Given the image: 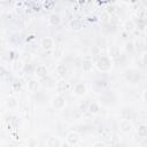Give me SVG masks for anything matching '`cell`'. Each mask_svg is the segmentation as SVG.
Here are the masks:
<instances>
[{
	"instance_id": "obj_10",
	"label": "cell",
	"mask_w": 147,
	"mask_h": 147,
	"mask_svg": "<svg viewBox=\"0 0 147 147\" xmlns=\"http://www.w3.org/2000/svg\"><path fill=\"white\" fill-rule=\"evenodd\" d=\"M80 68L83 69V71L88 72V71H91V70H92V68H93V63H92V61H91V60L85 59V60H83V61H82V63H80Z\"/></svg>"
},
{
	"instance_id": "obj_22",
	"label": "cell",
	"mask_w": 147,
	"mask_h": 147,
	"mask_svg": "<svg viewBox=\"0 0 147 147\" xmlns=\"http://www.w3.org/2000/svg\"><path fill=\"white\" fill-rule=\"evenodd\" d=\"M134 44L132 42V41H127L126 44H125V49H126V52H129V53H132L133 51H134Z\"/></svg>"
},
{
	"instance_id": "obj_4",
	"label": "cell",
	"mask_w": 147,
	"mask_h": 147,
	"mask_svg": "<svg viewBox=\"0 0 147 147\" xmlns=\"http://www.w3.org/2000/svg\"><path fill=\"white\" fill-rule=\"evenodd\" d=\"M79 139H80L79 134H78L77 132H75V131H71V132H69V133L67 134V144H68L69 146H75V145H77V144L79 142Z\"/></svg>"
},
{
	"instance_id": "obj_17",
	"label": "cell",
	"mask_w": 147,
	"mask_h": 147,
	"mask_svg": "<svg viewBox=\"0 0 147 147\" xmlns=\"http://www.w3.org/2000/svg\"><path fill=\"white\" fill-rule=\"evenodd\" d=\"M56 74H57L59 76H61V77L65 76V75L68 74V68H67V65H65V64H57V67H56Z\"/></svg>"
},
{
	"instance_id": "obj_23",
	"label": "cell",
	"mask_w": 147,
	"mask_h": 147,
	"mask_svg": "<svg viewBox=\"0 0 147 147\" xmlns=\"http://www.w3.org/2000/svg\"><path fill=\"white\" fill-rule=\"evenodd\" d=\"M95 86L99 88H105L107 86V82L103 79H98V80H95Z\"/></svg>"
},
{
	"instance_id": "obj_20",
	"label": "cell",
	"mask_w": 147,
	"mask_h": 147,
	"mask_svg": "<svg viewBox=\"0 0 147 147\" xmlns=\"http://www.w3.org/2000/svg\"><path fill=\"white\" fill-rule=\"evenodd\" d=\"M109 54H110V56H114V57H117V56H119V48L117 47V46H111L110 48H109Z\"/></svg>"
},
{
	"instance_id": "obj_21",
	"label": "cell",
	"mask_w": 147,
	"mask_h": 147,
	"mask_svg": "<svg viewBox=\"0 0 147 147\" xmlns=\"http://www.w3.org/2000/svg\"><path fill=\"white\" fill-rule=\"evenodd\" d=\"M146 26H147V24H146L145 20H142V18H138L137 20V28L139 30H145Z\"/></svg>"
},
{
	"instance_id": "obj_7",
	"label": "cell",
	"mask_w": 147,
	"mask_h": 147,
	"mask_svg": "<svg viewBox=\"0 0 147 147\" xmlns=\"http://www.w3.org/2000/svg\"><path fill=\"white\" fill-rule=\"evenodd\" d=\"M72 91H74V93H75L76 95L83 96V95H85V93H86V85H85L84 83H77V84L72 87Z\"/></svg>"
},
{
	"instance_id": "obj_3",
	"label": "cell",
	"mask_w": 147,
	"mask_h": 147,
	"mask_svg": "<svg viewBox=\"0 0 147 147\" xmlns=\"http://www.w3.org/2000/svg\"><path fill=\"white\" fill-rule=\"evenodd\" d=\"M51 105L54 109H62L64 106H65V99L62 96V95H56L52 99L51 101Z\"/></svg>"
},
{
	"instance_id": "obj_26",
	"label": "cell",
	"mask_w": 147,
	"mask_h": 147,
	"mask_svg": "<svg viewBox=\"0 0 147 147\" xmlns=\"http://www.w3.org/2000/svg\"><path fill=\"white\" fill-rule=\"evenodd\" d=\"M107 144L106 142H103V141H96V142H94L93 144V146L94 147H96V146H106Z\"/></svg>"
},
{
	"instance_id": "obj_28",
	"label": "cell",
	"mask_w": 147,
	"mask_h": 147,
	"mask_svg": "<svg viewBox=\"0 0 147 147\" xmlns=\"http://www.w3.org/2000/svg\"><path fill=\"white\" fill-rule=\"evenodd\" d=\"M142 139H144V141L141 142V145H142V146H146V145H147V137H146V138H142Z\"/></svg>"
},
{
	"instance_id": "obj_27",
	"label": "cell",
	"mask_w": 147,
	"mask_h": 147,
	"mask_svg": "<svg viewBox=\"0 0 147 147\" xmlns=\"http://www.w3.org/2000/svg\"><path fill=\"white\" fill-rule=\"evenodd\" d=\"M142 98H144V100L147 102V91H145V92H144V94H142Z\"/></svg>"
},
{
	"instance_id": "obj_12",
	"label": "cell",
	"mask_w": 147,
	"mask_h": 147,
	"mask_svg": "<svg viewBox=\"0 0 147 147\" xmlns=\"http://www.w3.org/2000/svg\"><path fill=\"white\" fill-rule=\"evenodd\" d=\"M17 105H18V102H17V99H16V98H14V96H9V98L6 99V107H7V108H9V109H14V108L17 107Z\"/></svg>"
},
{
	"instance_id": "obj_15",
	"label": "cell",
	"mask_w": 147,
	"mask_h": 147,
	"mask_svg": "<svg viewBox=\"0 0 147 147\" xmlns=\"http://www.w3.org/2000/svg\"><path fill=\"white\" fill-rule=\"evenodd\" d=\"M87 110H88L91 114H98V113H99V110H100V106H99V103H98V102L93 101V102L88 103Z\"/></svg>"
},
{
	"instance_id": "obj_14",
	"label": "cell",
	"mask_w": 147,
	"mask_h": 147,
	"mask_svg": "<svg viewBox=\"0 0 147 147\" xmlns=\"http://www.w3.org/2000/svg\"><path fill=\"white\" fill-rule=\"evenodd\" d=\"M137 134L140 138H146L147 137V125L146 124H140L137 127Z\"/></svg>"
},
{
	"instance_id": "obj_19",
	"label": "cell",
	"mask_w": 147,
	"mask_h": 147,
	"mask_svg": "<svg viewBox=\"0 0 147 147\" xmlns=\"http://www.w3.org/2000/svg\"><path fill=\"white\" fill-rule=\"evenodd\" d=\"M134 28H136V25L132 21H126L125 24H124V29H125L126 32H132L134 30Z\"/></svg>"
},
{
	"instance_id": "obj_16",
	"label": "cell",
	"mask_w": 147,
	"mask_h": 147,
	"mask_svg": "<svg viewBox=\"0 0 147 147\" xmlns=\"http://www.w3.org/2000/svg\"><path fill=\"white\" fill-rule=\"evenodd\" d=\"M61 145H62L61 140H60L59 138H54V137H52V138H48V140L46 141V146H48V147H54V146H61Z\"/></svg>"
},
{
	"instance_id": "obj_9",
	"label": "cell",
	"mask_w": 147,
	"mask_h": 147,
	"mask_svg": "<svg viewBox=\"0 0 147 147\" xmlns=\"http://www.w3.org/2000/svg\"><path fill=\"white\" fill-rule=\"evenodd\" d=\"M47 68L44 65V64H41V63H39V64H37L36 65V68H34V74L38 76V77H40V78H44V77H46L47 76Z\"/></svg>"
},
{
	"instance_id": "obj_11",
	"label": "cell",
	"mask_w": 147,
	"mask_h": 147,
	"mask_svg": "<svg viewBox=\"0 0 147 147\" xmlns=\"http://www.w3.org/2000/svg\"><path fill=\"white\" fill-rule=\"evenodd\" d=\"M39 88V82L37 79H30L28 82V90L30 92H37Z\"/></svg>"
},
{
	"instance_id": "obj_18",
	"label": "cell",
	"mask_w": 147,
	"mask_h": 147,
	"mask_svg": "<svg viewBox=\"0 0 147 147\" xmlns=\"http://www.w3.org/2000/svg\"><path fill=\"white\" fill-rule=\"evenodd\" d=\"M121 116H122L123 119H131V117H132V110L125 108V109H123L121 111Z\"/></svg>"
},
{
	"instance_id": "obj_29",
	"label": "cell",
	"mask_w": 147,
	"mask_h": 147,
	"mask_svg": "<svg viewBox=\"0 0 147 147\" xmlns=\"http://www.w3.org/2000/svg\"><path fill=\"white\" fill-rule=\"evenodd\" d=\"M145 32H146V34H147V26L145 28Z\"/></svg>"
},
{
	"instance_id": "obj_1",
	"label": "cell",
	"mask_w": 147,
	"mask_h": 147,
	"mask_svg": "<svg viewBox=\"0 0 147 147\" xmlns=\"http://www.w3.org/2000/svg\"><path fill=\"white\" fill-rule=\"evenodd\" d=\"M95 67L100 70V71H108L111 68V60L109 56L106 55H101L96 62H95Z\"/></svg>"
},
{
	"instance_id": "obj_5",
	"label": "cell",
	"mask_w": 147,
	"mask_h": 147,
	"mask_svg": "<svg viewBox=\"0 0 147 147\" xmlns=\"http://www.w3.org/2000/svg\"><path fill=\"white\" fill-rule=\"evenodd\" d=\"M71 90H72V85L69 82H65V80L59 82V84H57V91L60 93H68Z\"/></svg>"
},
{
	"instance_id": "obj_6",
	"label": "cell",
	"mask_w": 147,
	"mask_h": 147,
	"mask_svg": "<svg viewBox=\"0 0 147 147\" xmlns=\"http://www.w3.org/2000/svg\"><path fill=\"white\" fill-rule=\"evenodd\" d=\"M40 46H41L42 49L49 51V49L54 46V40H53L51 37H44V38L40 40Z\"/></svg>"
},
{
	"instance_id": "obj_24",
	"label": "cell",
	"mask_w": 147,
	"mask_h": 147,
	"mask_svg": "<svg viewBox=\"0 0 147 147\" xmlns=\"http://www.w3.org/2000/svg\"><path fill=\"white\" fill-rule=\"evenodd\" d=\"M71 26H72V29L78 30V29H80V23L78 21H72L71 22Z\"/></svg>"
},
{
	"instance_id": "obj_25",
	"label": "cell",
	"mask_w": 147,
	"mask_h": 147,
	"mask_svg": "<svg viewBox=\"0 0 147 147\" xmlns=\"http://www.w3.org/2000/svg\"><path fill=\"white\" fill-rule=\"evenodd\" d=\"M141 62L147 67V52H145V53L141 55Z\"/></svg>"
},
{
	"instance_id": "obj_8",
	"label": "cell",
	"mask_w": 147,
	"mask_h": 147,
	"mask_svg": "<svg viewBox=\"0 0 147 147\" xmlns=\"http://www.w3.org/2000/svg\"><path fill=\"white\" fill-rule=\"evenodd\" d=\"M118 126H119V130L122 132H124V133H129L132 130V124L130 123V119H123L122 118V121L119 122Z\"/></svg>"
},
{
	"instance_id": "obj_2",
	"label": "cell",
	"mask_w": 147,
	"mask_h": 147,
	"mask_svg": "<svg viewBox=\"0 0 147 147\" xmlns=\"http://www.w3.org/2000/svg\"><path fill=\"white\" fill-rule=\"evenodd\" d=\"M124 76H125V79H126L129 83H131V84L138 83V82L140 80V78H141L140 72H139L138 70H136V69H129V70H126Z\"/></svg>"
},
{
	"instance_id": "obj_13",
	"label": "cell",
	"mask_w": 147,
	"mask_h": 147,
	"mask_svg": "<svg viewBox=\"0 0 147 147\" xmlns=\"http://www.w3.org/2000/svg\"><path fill=\"white\" fill-rule=\"evenodd\" d=\"M48 23H49L52 26H57V25H60V23H61V17H60L59 15H56V14H53V15L49 16Z\"/></svg>"
}]
</instances>
